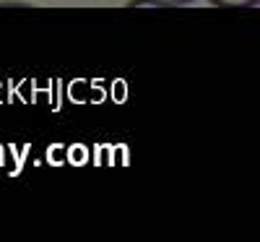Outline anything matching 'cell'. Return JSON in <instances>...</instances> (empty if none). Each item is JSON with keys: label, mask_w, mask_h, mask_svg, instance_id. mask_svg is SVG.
<instances>
[{"label": "cell", "mask_w": 260, "mask_h": 242, "mask_svg": "<svg viewBox=\"0 0 260 242\" xmlns=\"http://www.w3.org/2000/svg\"><path fill=\"white\" fill-rule=\"evenodd\" d=\"M216 8H226V11H242V8H252L260 0H208Z\"/></svg>", "instance_id": "6da1fadb"}, {"label": "cell", "mask_w": 260, "mask_h": 242, "mask_svg": "<svg viewBox=\"0 0 260 242\" xmlns=\"http://www.w3.org/2000/svg\"><path fill=\"white\" fill-rule=\"evenodd\" d=\"M167 6H187V3H192V0H164Z\"/></svg>", "instance_id": "7a4b0ae2"}]
</instances>
